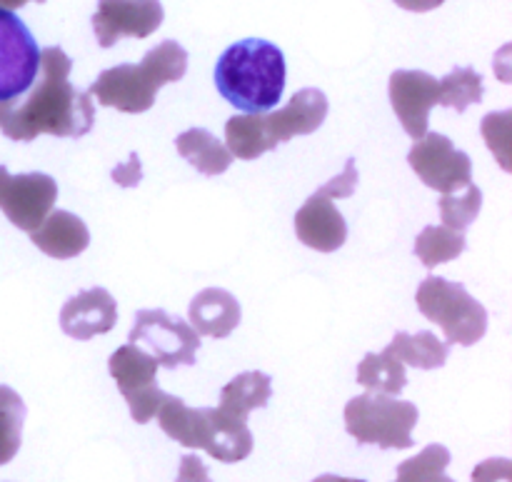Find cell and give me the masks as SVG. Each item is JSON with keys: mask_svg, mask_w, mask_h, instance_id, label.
<instances>
[{"mask_svg": "<svg viewBox=\"0 0 512 482\" xmlns=\"http://www.w3.org/2000/svg\"><path fill=\"white\" fill-rule=\"evenodd\" d=\"M418 310L443 330L448 345H475L488 333V310L465 285L430 275L415 293Z\"/></svg>", "mask_w": 512, "mask_h": 482, "instance_id": "obj_4", "label": "cell"}, {"mask_svg": "<svg viewBox=\"0 0 512 482\" xmlns=\"http://www.w3.org/2000/svg\"><path fill=\"white\" fill-rule=\"evenodd\" d=\"M483 138L488 140V148L498 155L505 170H510V160L505 155L510 145V113H490L483 118Z\"/></svg>", "mask_w": 512, "mask_h": 482, "instance_id": "obj_30", "label": "cell"}, {"mask_svg": "<svg viewBox=\"0 0 512 482\" xmlns=\"http://www.w3.org/2000/svg\"><path fill=\"white\" fill-rule=\"evenodd\" d=\"M40 48L28 25L0 8V103L28 93L38 78Z\"/></svg>", "mask_w": 512, "mask_h": 482, "instance_id": "obj_9", "label": "cell"}, {"mask_svg": "<svg viewBox=\"0 0 512 482\" xmlns=\"http://www.w3.org/2000/svg\"><path fill=\"white\" fill-rule=\"evenodd\" d=\"M408 163L413 173L428 188L450 195L473 183V160L468 153L455 148L453 140L443 133H425L415 140L408 153Z\"/></svg>", "mask_w": 512, "mask_h": 482, "instance_id": "obj_8", "label": "cell"}, {"mask_svg": "<svg viewBox=\"0 0 512 482\" xmlns=\"http://www.w3.org/2000/svg\"><path fill=\"white\" fill-rule=\"evenodd\" d=\"M358 188V168H355V160H348L343 168V173L338 178H333L330 183H325L323 188H318V193L328 195V198L340 200V198H350Z\"/></svg>", "mask_w": 512, "mask_h": 482, "instance_id": "obj_31", "label": "cell"}, {"mask_svg": "<svg viewBox=\"0 0 512 482\" xmlns=\"http://www.w3.org/2000/svg\"><path fill=\"white\" fill-rule=\"evenodd\" d=\"M313 482H365V480H358V478H340V475H320V478H315Z\"/></svg>", "mask_w": 512, "mask_h": 482, "instance_id": "obj_37", "label": "cell"}, {"mask_svg": "<svg viewBox=\"0 0 512 482\" xmlns=\"http://www.w3.org/2000/svg\"><path fill=\"white\" fill-rule=\"evenodd\" d=\"M285 55L263 38H245L230 45L215 65L218 93L243 113H268L285 90Z\"/></svg>", "mask_w": 512, "mask_h": 482, "instance_id": "obj_2", "label": "cell"}, {"mask_svg": "<svg viewBox=\"0 0 512 482\" xmlns=\"http://www.w3.org/2000/svg\"><path fill=\"white\" fill-rule=\"evenodd\" d=\"M73 60L63 48L40 50L38 78L25 100L0 103V133L10 140L30 143L38 135L83 138L95 125V105L88 93L70 85Z\"/></svg>", "mask_w": 512, "mask_h": 482, "instance_id": "obj_1", "label": "cell"}, {"mask_svg": "<svg viewBox=\"0 0 512 482\" xmlns=\"http://www.w3.org/2000/svg\"><path fill=\"white\" fill-rule=\"evenodd\" d=\"M190 328L203 338H228L240 325L243 310L238 298L223 288H205L190 300Z\"/></svg>", "mask_w": 512, "mask_h": 482, "instance_id": "obj_17", "label": "cell"}, {"mask_svg": "<svg viewBox=\"0 0 512 482\" xmlns=\"http://www.w3.org/2000/svg\"><path fill=\"white\" fill-rule=\"evenodd\" d=\"M470 482H512V463L508 458L483 460V463L473 470Z\"/></svg>", "mask_w": 512, "mask_h": 482, "instance_id": "obj_32", "label": "cell"}, {"mask_svg": "<svg viewBox=\"0 0 512 482\" xmlns=\"http://www.w3.org/2000/svg\"><path fill=\"white\" fill-rule=\"evenodd\" d=\"M270 395H273L270 375L260 373V370H250V373H240L238 378H233L220 390L218 408L225 410L228 415H235V418L248 420V413L268 405Z\"/></svg>", "mask_w": 512, "mask_h": 482, "instance_id": "obj_21", "label": "cell"}, {"mask_svg": "<svg viewBox=\"0 0 512 482\" xmlns=\"http://www.w3.org/2000/svg\"><path fill=\"white\" fill-rule=\"evenodd\" d=\"M450 465V450L445 445H428L420 455L398 465L395 482H455L445 475Z\"/></svg>", "mask_w": 512, "mask_h": 482, "instance_id": "obj_28", "label": "cell"}, {"mask_svg": "<svg viewBox=\"0 0 512 482\" xmlns=\"http://www.w3.org/2000/svg\"><path fill=\"white\" fill-rule=\"evenodd\" d=\"M413 403L383 393H365L345 405V430L360 445H378L383 450L413 448V428L418 425Z\"/></svg>", "mask_w": 512, "mask_h": 482, "instance_id": "obj_5", "label": "cell"}, {"mask_svg": "<svg viewBox=\"0 0 512 482\" xmlns=\"http://www.w3.org/2000/svg\"><path fill=\"white\" fill-rule=\"evenodd\" d=\"M390 105L413 140L428 133V118L438 105V78L423 70H395L388 83Z\"/></svg>", "mask_w": 512, "mask_h": 482, "instance_id": "obj_12", "label": "cell"}, {"mask_svg": "<svg viewBox=\"0 0 512 482\" xmlns=\"http://www.w3.org/2000/svg\"><path fill=\"white\" fill-rule=\"evenodd\" d=\"M203 450L220 463H240L253 453V433L248 420L228 415L220 408H205Z\"/></svg>", "mask_w": 512, "mask_h": 482, "instance_id": "obj_18", "label": "cell"}, {"mask_svg": "<svg viewBox=\"0 0 512 482\" xmlns=\"http://www.w3.org/2000/svg\"><path fill=\"white\" fill-rule=\"evenodd\" d=\"M295 235L318 253H335L348 240V223L335 200L315 190L295 213Z\"/></svg>", "mask_w": 512, "mask_h": 482, "instance_id": "obj_14", "label": "cell"}, {"mask_svg": "<svg viewBox=\"0 0 512 482\" xmlns=\"http://www.w3.org/2000/svg\"><path fill=\"white\" fill-rule=\"evenodd\" d=\"M393 358H398L403 365H413L418 370H438L448 360V343H440L430 330L423 333H398L393 343L385 348Z\"/></svg>", "mask_w": 512, "mask_h": 482, "instance_id": "obj_23", "label": "cell"}, {"mask_svg": "<svg viewBox=\"0 0 512 482\" xmlns=\"http://www.w3.org/2000/svg\"><path fill=\"white\" fill-rule=\"evenodd\" d=\"M158 360L140 350L138 345H123L115 350L108 360L110 378L118 385L120 395L128 403L130 415L138 425L150 423L158 415L160 403L165 400L163 390L158 388Z\"/></svg>", "mask_w": 512, "mask_h": 482, "instance_id": "obj_7", "label": "cell"}, {"mask_svg": "<svg viewBox=\"0 0 512 482\" xmlns=\"http://www.w3.org/2000/svg\"><path fill=\"white\" fill-rule=\"evenodd\" d=\"M483 100V75L473 68H453L438 80V103L465 113L470 105Z\"/></svg>", "mask_w": 512, "mask_h": 482, "instance_id": "obj_26", "label": "cell"}, {"mask_svg": "<svg viewBox=\"0 0 512 482\" xmlns=\"http://www.w3.org/2000/svg\"><path fill=\"white\" fill-rule=\"evenodd\" d=\"M178 482H210L208 468H205V463L198 455H183L180 458Z\"/></svg>", "mask_w": 512, "mask_h": 482, "instance_id": "obj_34", "label": "cell"}, {"mask_svg": "<svg viewBox=\"0 0 512 482\" xmlns=\"http://www.w3.org/2000/svg\"><path fill=\"white\" fill-rule=\"evenodd\" d=\"M175 148H178L180 158L188 160L200 175H208V178L223 175L233 165L230 150L205 128H190L180 133L175 138Z\"/></svg>", "mask_w": 512, "mask_h": 482, "instance_id": "obj_19", "label": "cell"}, {"mask_svg": "<svg viewBox=\"0 0 512 482\" xmlns=\"http://www.w3.org/2000/svg\"><path fill=\"white\" fill-rule=\"evenodd\" d=\"M438 205L445 228L465 233V230L473 225V220L480 215V208H483V193H480L478 185L468 183L463 190H458V193L443 195Z\"/></svg>", "mask_w": 512, "mask_h": 482, "instance_id": "obj_29", "label": "cell"}, {"mask_svg": "<svg viewBox=\"0 0 512 482\" xmlns=\"http://www.w3.org/2000/svg\"><path fill=\"white\" fill-rule=\"evenodd\" d=\"M465 233L450 230L445 225H428L415 238V255L425 268L433 270L435 265L450 263L465 253Z\"/></svg>", "mask_w": 512, "mask_h": 482, "instance_id": "obj_25", "label": "cell"}, {"mask_svg": "<svg viewBox=\"0 0 512 482\" xmlns=\"http://www.w3.org/2000/svg\"><path fill=\"white\" fill-rule=\"evenodd\" d=\"M25 403L15 390L0 385V465L10 463L20 450Z\"/></svg>", "mask_w": 512, "mask_h": 482, "instance_id": "obj_27", "label": "cell"}, {"mask_svg": "<svg viewBox=\"0 0 512 482\" xmlns=\"http://www.w3.org/2000/svg\"><path fill=\"white\" fill-rule=\"evenodd\" d=\"M188 70V53L178 40H163L155 45L138 65L123 63L103 70L88 95H95L100 105L120 113L140 115L150 110L158 98V90L168 83L183 80Z\"/></svg>", "mask_w": 512, "mask_h": 482, "instance_id": "obj_3", "label": "cell"}, {"mask_svg": "<svg viewBox=\"0 0 512 482\" xmlns=\"http://www.w3.org/2000/svg\"><path fill=\"white\" fill-rule=\"evenodd\" d=\"M118 323V303L105 288L80 290L78 295L65 300L60 310V328L73 340H93L110 333Z\"/></svg>", "mask_w": 512, "mask_h": 482, "instance_id": "obj_13", "label": "cell"}, {"mask_svg": "<svg viewBox=\"0 0 512 482\" xmlns=\"http://www.w3.org/2000/svg\"><path fill=\"white\" fill-rule=\"evenodd\" d=\"M58 200V183L45 173L10 175L0 165V210L18 230L33 233Z\"/></svg>", "mask_w": 512, "mask_h": 482, "instance_id": "obj_10", "label": "cell"}, {"mask_svg": "<svg viewBox=\"0 0 512 482\" xmlns=\"http://www.w3.org/2000/svg\"><path fill=\"white\" fill-rule=\"evenodd\" d=\"M225 148L238 160H255L278 148L265 125V113L233 115L225 123Z\"/></svg>", "mask_w": 512, "mask_h": 482, "instance_id": "obj_22", "label": "cell"}, {"mask_svg": "<svg viewBox=\"0 0 512 482\" xmlns=\"http://www.w3.org/2000/svg\"><path fill=\"white\" fill-rule=\"evenodd\" d=\"M160 0H98L93 30L100 48H113L120 38H148L163 25Z\"/></svg>", "mask_w": 512, "mask_h": 482, "instance_id": "obj_11", "label": "cell"}, {"mask_svg": "<svg viewBox=\"0 0 512 482\" xmlns=\"http://www.w3.org/2000/svg\"><path fill=\"white\" fill-rule=\"evenodd\" d=\"M110 175H113V180L120 185V188H135V185L143 180V168H140L138 153H130L128 163L113 168V173Z\"/></svg>", "mask_w": 512, "mask_h": 482, "instance_id": "obj_33", "label": "cell"}, {"mask_svg": "<svg viewBox=\"0 0 512 482\" xmlns=\"http://www.w3.org/2000/svg\"><path fill=\"white\" fill-rule=\"evenodd\" d=\"M393 3L398 5V8L410 10V13H428V10L440 8L445 0H393Z\"/></svg>", "mask_w": 512, "mask_h": 482, "instance_id": "obj_35", "label": "cell"}, {"mask_svg": "<svg viewBox=\"0 0 512 482\" xmlns=\"http://www.w3.org/2000/svg\"><path fill=\"white\" fill-rule=\"evenodd\" d=\"M25 3H45V0H0V8L3 10H18Z\"/></svg>", "mask_w": 512, "mask_h": 482, "instance_id": "obj_36", "label": "cell"}, {"mask_svg": "<svg viewBox=\"0 0 512 482\" xmlns=\"http://www.w3.org/2000/svg\"><path fill=\"white\" fill-rule=\"evenodd\" d=\"M328 118V98L323 90L305 88L290 98L288 105L265 113V125L275 145L293 140L298 135H310Z\"/></svg>", "mask_w": 512, "mask_h": 482, "instance_id": "obj_15", "label": "cell"}, {"mask_svg": "<svg viewBox=\"0 0 512 482\" xmlns=\"http://www.w3.org/2000/svg\"><path fill=\"white\" fill-rule=\"evenodd\" d=\"M158 423L170 440L183 448L203 450L205 443V408H188L180 398L165 395L158 408Z\"/></svg>", "mask_w": 512, "mask_h": 482, "instance_id": "obj_20", "label": "cell"}, {"mask_svg": "<svg viewBox=\"0 0 512 482\" xmlns=\"http://www.w3.org/2000/svg\"><path fill=\"white\" fill-rule=\"evenodd\" d=\"M128 343L138 345L140 350L153 355L160 368L173 370L180 365H195L200 335L183 318L155 308L138 310Z\"/></svg>", "mask_w": 512, "mask_h": 482, "instance_id": "obj_6", "label": "cell"}, {"mask_svg": "<svg viewBox=\"0 0 512 482\" xmlns=\"http://www.w3.org/2000/svg\"><path fill=\"white\" fill-rule=\"evenodd\" d=\"M35 248L55 260L78 258L88 250V225L68 210H50L48 218L30 233Z\"/></svg>", "mask_w": 512, "mask_h": 482, "instance_id": "obj_16", "label": "cell"}, {"mask_svg": "<svg viewBox=\"0 0 512 482\" xmlns=\"http://www.w3.org/2000/svg\"><path fill=\"white\" fill-rule=\"evenodd\" d=\"M358 385L368 393H383L398 398L408 385L405 365L390 353H368L358 365Z\"/></svg>", "mask_w": 512, "mask_h": 482, "instance_id": "obj_24", "label": "cell"}]
</instances>
